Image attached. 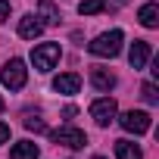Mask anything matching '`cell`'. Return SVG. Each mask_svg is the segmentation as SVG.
Returning a JSON list of instances; mask_svg holds the SVG:
<instances>
[{
  "label": "cell",
  "instance_id": "obj_2",
  "mask_svg": "<svg viewBox=\"0 0 159 159\" xmlns=\"http://www.w3.org/2000/svg\"><path fill=\"white\" fill-rule=\"evenodd\" d=\"M59 56H62V50H59V44H56V41L38 44V47L31 50V62H34V69H38V72H50V69L59 62Z\"/></svg>",
  "mask_w": 159,
  "mask_h": 159
},
{
  "label": "cell",
  "instance_id": "obj_12",
  "mask_svg": "<svg viewBox=\"0 0 159 159\" xmlns=\"http://www.w3.org/2000/svg\"><path fill=\"white\" fill-rule=\"evenodd\" d=\"M137 19H140L143 28H156V25H159V7H156V3H143L140 13H137Z\"/></svg>",
  "mask_w": 159,
  "mask_h": 159
},
{
  "label": "cell",
  "instance_id": "obj_7",
  "mask_svg": "<svg viewBox=\"0 0 159 159\" xmlns=\"http://www.w3.org/2000/svg\"><path fill=\"white\" fill-rule=\"evenodd\" d=\"M41 31H44V22L38 19V16H22L19 19V38H25V41H34V38H41Z\"/></svg>",
  "mask_w": 159,
  "mask_h": 159
},
{
  "label": "cell",
  "instance_id": "obj_10",
  "mask_svg": "<svg viewBox=\"0 0 159 159\" xmlns=\"http://www.w3.org/2000/svg\"><path fill=\"white\" fill-rule=\"evenodd\" d=\"M91 84L97 88V91H112L116 88V75L112 72H106V69H91Z\"/></svg>",
  "mask_w": 159,
  "mask_h": 159
},
{
  "label": "cell",
  "instance_id": "obj_22",
  "mask_svg": "<svg viewBox=\"0 0 159 159\" xmlns=\"http://www.w3.org/2000/svg\"><path fill=\"white\" fill-rule=\"evenodd\" d=\"M94 159H103V156H94Z\"/></svg>",
  "mask_w": 159,
  "mask_h": 159
},
{
  "label": "cell",
  "instance_id": "obj_19",
  "mask_svg": "<svg viewBox=\"0 0 159 159\" xmlns=\"http://www.w3.org/2000/svg\"><path fill=\"white\" fill-rule=\"evenodd\" d=\"M7 140H10V125L0 122V143H7Z\"/></svg>",
  "mask_w": 159,
  "mask_h": 159
},
{
  "label": "cell",
  "instance_id": "obj_5",
  "mask_svg": "<svg viewBox=\"0 0 159 159\" xmlns=\"http://www.w3.org/2000/svg\"><path fill=\"white\" fill-rule=\"evenodd\" d=\"M119 125H122L128 134H147V131H150V112L131 109V112H125V116L119 119Z\"/></svg>",
  "mask_w": 159,
  "mask_h": 159
},
{
  "label": "cell",
  "instance_id": "obj_9",
  "mask_svg": "<svg viewBox=\"0 0 159 159\" xmlns=\"http://www.w3.org/2000/svg\"><path fill=\"white\" fill-rule=\"evenodd\" d=\"M78 88H81V78H78L75 72H66V75L53 78V91L56 94H78Z\"/></svg>",
  "mask_w": 159,
  "mask_h": 159
},
{
  "label": "cell",
  "instance_id": "obj_1",
  "mask_svg": "<svg viewBox=\"0 0 159 159\" xmlns=\"http://www.w3.org/2000/svg\"><path fill=\"white\" fill-rule=\"evenodd\" d=\"M122 41H125V34H122L119 28L103 31V34H97V38L88 44V53H94V56H119V53H122Z\"/></svg>",
  "mask_w": 159,
  "mask_h": 159
},
{
  "label": "cell",
  "instance_id": "obj_11",
  "mask_svg": "<svg viewBox=\"0 0 159 159\" xmlns=\"http://www.w3.org/2000/svg\"><path fill=\"white\" fill-rule=\"evenodd\" d=\"M38 143L34 140H19V143H13V150H10V159H38Z\"/></svg>",
  "mask_w": 159,
  "mask_h": 159
},
{
  "label": "cell",
  "instance_id": "obj_3",
  "mask_svg": "<svg viewBox=\"0 0 159 159\" xmlns=\"http://www.w3.org/2000/svg\"><path fill=\"white\" fill-rule=\"evenodd\" d=\"M25 78H28V69L22 59H7L3 72H0V81H3V88L10 91H22L25 88Z\"/></svg>",
  "mask_w": 159,
  "mask_h": 159
},
{
  "label": "cell",
  "instance_id": "obj_17",
  "mask_svg": "<svg viewBox=\"0 0 159 159\" xmlns=\"http://www.w3.org/2000/svg\"><path fill=\"white\" fill-rule=\"evenodd\" d=\"M140 94H143L147 103H159V94H156V84H153V81H147V84L140 88Z\"/></svg>",
  "mask_w": 159,
  "mask_h": 159
},
{
  "label": "cell",
  "instance_id": "obj_14",
  "mask_svg": "<svg viewBox=\"0 0 159 159\" xmlns=\"http://www.w3.org/2000/svg\"><path fill=\"white\" fill-rule=\"evenodd\" d=\"M38 19H44V25H56L59 22V13L53 7V0H41L38 3Z\"/></svg>",
  "mask_w": 159,
  "mask_h": 159
},
{
  "label": "cell",
  "instance_id": "obj_16",
  "mask_svg": "<svg viewBox=\"0 0 159 159\" xmlns=\"http://www.w3.org/2000/svg\"><path fill=\"white\" fill-rule=\"evenodd\" d=\"M25 128H28V131H34V134H41V131H47V122H44V119H38V116H28V119H25Z\"/></svg>",
  "mask_w": 159,
  "mask_h": 159
},
{
  "label": "cell",
  "instance_id": "obj_21",
  "mask_svg": "<svg viewBox=\"0 0 159 159\" xmlns=\"http://www.w3.org/2000/svg\"><path fill=\"white\" fill-rule=\"evenodd\" d=\"M119 3H128V0H119Z\"/></svg>",
  "mask_w": 159,
  "mask_h": 159
},
{
  "label": "cell",
  "instance_id": "obj_6",
  "mask_svg": "<svg viewBox=\"0 0 159 159\" xmlns=\"http://www.w3.org/2000/svg\"><path fill=\"white\" fill-rule=\"evenodd\" d=\"M91 119H94L100 128H106V125L116 119V100H112V97H100V100H94V103H91Z\"/></svg>",
  "mask_w": 159,
  "mask_h": 159
},
{
  "label": "cell",
  "instance_id": "obj_8",
  "mask_svg": "<svg viewBox=\"0 0 159 159\" xmlns=\"http://www.w3.org/2000/svg\"><path fill=\"white\" fill-rule=\"evenodd\" d=\"M128 62H131V69H143L150 62V41H134L128 50Z\"/></svg>",
  "mask_w": 159,
  "mask_h": 159
},
{
  "label": "cell",
  "instance_id": "obj_13",
  "mask_svg": "<svg viewBox=\"0 0 159 159\" xmlns=\"http://www.w3.org/2000/svg\"><path fill=\"white\" fill-rule=\"evenodd\" d=\"M116 156H119V159H143L140 147L131 143V140H116Z\"/></svg>",
  "mask_w": 159,
  "mask_h": 159
},
{
  "label": "cell",
  "instance_id": "obj_18",
  "mask_svg": "<svg viewBox=\"0 0 159 159\" xmlns=\"http://www.w3.org/2000/svg\"><path fill=\"white\" fill-rule=\"evenodd\" d=\"M10 16V0H0V22Z\"/></svg>",
  "mask_w": 159,
  "mask_h": 159
},
{
  "label": "cell",
  "instance_id": "obj_15",
  "mask_svg": "<svg viewBox=\"0 0 159 159\" xmlns=\"http://www.w3.org/2000/svg\"><path fill=\"white\" fill-rule=\"evenodd\" d=\"M103 10H106V0H84V3L78 7L81 16H97V13H103Z\"/></svg>",
  "mask_w": 159,
  "mask_h": 159
},
{
  "label": "cell",
  "instance_id": "obj_20",
  "mask_svg": "<svg viewBox=\"0 0 159 159\" xmlns=\"http://www.w3.org/2000/svg\"><path fill=\"white\" fill-rule=\"evenodd\" d=\"M0 112H3V97H0Z\"/></svg>",
  "mask_w": 159,
  "mask_h": 159
},
{
  "label": "cell",
  "instance_id": "obj_4",
  "mask_svg": "<svg viewBox=\"0 0 159 159\" xmlns=\"http://www.w3.org/2000/svg\"><path fill=\"white\" fill-rule=\"evenodd\" d=\"M56 143H62V147H69V150H81L84 143H88V137H84V131L81 128H72V125H62V128H56L53 134H50Z\"/></svg>",
  "mask_w": 159,
  "mask_h": 159
}]
</instances>
